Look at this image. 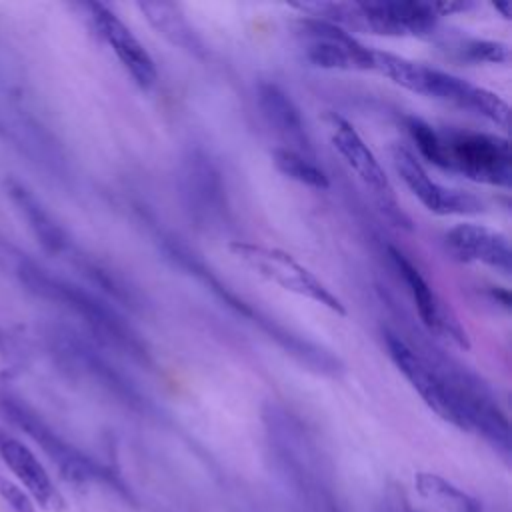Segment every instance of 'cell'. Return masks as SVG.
I'll use <instances>...</instances> for the list:
<instances>
[{
	"label": "cell",
	"mask_w": 512,
	"mask_h": 512,
	"mask_svg": "<svg viewBox=\"0 0 512 512\" xmlns=\"http://www.w3.org/2000/svg\"><path fill=\"white\" fill-rule=\"evenodd\" d=\"M458 52L462 58H468L472 62H502L508 60V48L500 42H488V40H466L458 44Z\"/></svg>",
	"instance_id": "20"
},
{
	"label": "cell",
	"mask_w": 512,
	"mask_h": 512,
	"mask_svg": "<svg viewBox=\"0 0 512 512\" xmlns=\"http://www.w3.org/2000/svg\"><path fill=\"white\" fill-rule=\"evenodd\" d=\"M372 72L382 74L396 86L414 94L456 104L498 126H506L508 104L498 94L474 86L454 74L376 48H372Z\"/></svg>",
	"instance_id": "3"
},
{
	"label": "cell",
	"mask_w": 512,
	"mask_h": 512,
	"mask_svg": "<svg viewBox=\"0 0 512 512\" xmlns=\"http://www.w3.org/2000/svg\"><path fill=\"white\" fill-rule=\"evenodd\" d=\"M394 168L406 188L416 196L422 206L440 216H472L484 212V202L464 190L448 188L430 178L418 156L406 146H396L392 152Z\"/></svg>",
	"instance_id": "7"
},
{
	"label": "cell",
	"mask_w": 512,
	"mask_h": 512,
	"mask_svg": "<svg viewBox=\"0 0 512 512\" xmlns=\"http://www.w3.org/2000/svg\"><path fill=\"white\" fill-rule=\"evenodd\" d=\"M272 162L280 174L302 186L314 190H326L330 186L326 172L310 156L302 152L278 146L272 150Z\"/></svg>",
	"instance_id": "18"
},
{
	"label": "cell",
	"mask_w": 512,
	"mask_h": 512,
	"mask_svg": "<svg viewBox=\"0 0 512 512\" xmlns=\"http://www.w3.org/2000/svg\"><path fill=\"white\" fill-rule=\"evenodd\" d=\"M172 254L190 270V272H194V274H198L202 280H206V284L212 288V290H218L220 294H222V298L230 304V302H238L232 294H228L226 290H222L220 286H218V280H214V278H210L208 276V272H206V268L204 266H200V264H194L192 262V256L190 254H186V252H180V250H176V248H172ZM236 308H238V312H242V314H246V316H252V318H256V322L260 324V326H264V328H268V332L278 340V342H282L284 344V348H288L292 354H298L306 364H310V366H314V368H318V370H330V372H334L336 370V366H338V362L330 356V354H326V352H322V350H318L316 346H312V344H308L306 340H300L298 336H292L290 332L286 334L280 326H276L274 322H268V320H262L258 314H254L244 302H240V304H236Z\"/></svg>",
	"instance_id": "16"
},
{
	"label": "cell",
	"mask_w": 512,
	"mask_h": 512,
	"mask_svg": "<svg viewBox=\"0 0 512 512\" xmlns=\"http://www.w3.org/2000/svg\"><path fill=\"white\" fill-rule=\"evenodd\" d=\"M18 272L22 282L32 292H36L46 300L62 304L70 312L80 316L102 342L118 348L120 352L130 354L134 360L148 362V350L144 342L112 306L104 304L100 298H96L88 290L76 284H70L62 278H56L30 262H22Z\"/></svg>",
	"instance_id": "4"
},
{
	"label": "cell",
	"mask_w": 512,
	"mask_h": 512,
	"mask_svg": "<svg viewBox=\"0 0 512 512\" xmlns=\"http://www.w3.org/2000/svg\"><path fill=\"white\" fill-rule=\"evenodd\" d=\"M0 458L12 474L24 484L28 496L50 512H66L68 504L60 490L54 486L36 454L18 438L0 428Z\"/></svg>",
	"instance_id": "13"
},
{
	"label": "cell",
	"mask_w": 512,
	"mask_h": 512,
	"mask_svg": "<svg viewBox=\"0 0 512 512\" xmlns=\"http://www.w3.org/2000/svg\"><path fill=\"white\" fill-rule=\"evenodd\" d=\"M296 36L304 58L318 68L372 72V48L334 22L304 18L298 22Z\"/></svg>",
	"instance_id": "6"
},
{
	"label": "cell",
	"mask_w": 512,
	"mask_h": 512,
	"mask_svg": "<svg viewBox=\"0 0 512 512\" xmlns=\"http://www.w3.org/2000/svg\"><path fill=\"white\" fill-rule=\"evenodd\" d=\"M0 496L12 508V512H36L32 498L4 476H0Z\"/></svg>",
	"instance_id": "21"
},
{
	"label": "cell",
	"mask_w": 512,
	"mask_h": 512,
	"mask_svg": "<svg viewBox=\"0 0 512 512\" xmlns=\"http://www.w3.org/2000/svg\"><path fill=\"white\" fill-rule=\"evenodd\" d=\"M388 258H390L394 270L398 272V276L402 278V282L406 284L422 324L430 332H436L438 336L448 338L456 346L468 348L466 330L460 326L458 318L450 312V308H446V304L436 294V290L428 284V280L422 276V272L410 262V258L394 246H388Z\"/></svg>",
	"instance_id": "10"
},
{
	"label": "cell",
	"mask_w": 512,
	"mask_h": 512,
	"mask_svg": "<svg viewBox=\"0 0 512 512\" xmlns=\"http://www.w3.org/2000/svg\"><path fill=\"white\" fill-rule=\"evenodd\" d=\"M324 122L330 134V142L340 158L346 162V166L354 170V174L372 190L376 200L390 212V216H402L384 168L380 166L378 158L368 148L364 138L358 134V130L336 112H326Z\"/></svg>",
	"instance_id": "8"
},
{
	"label": "cell",
	"mask_w": 512,
	"mask_h": 512,
	"mask_svg": "<svg viewBox=\"0 0 512 512\" xmlns=\"http://www.w3.org/2000/svg\"><path fill=\"white\" fill-rule=\"evenodd\" d=\"M230 252L252 272L278 284L280 288L308 298L338 316H346V306L342 300L306 266H302L294 256L280 248L254 244V242H230Z\"/></svg>",
	"instance_id": "5"
},
{
	"label": "cell",
	"mask_w": 512,
	"mask_h": 512,
	"mask_svg": "<svg viewBox=\"0 0 512 512\" xmlns=\"http://www.w3.org/2000/svg\"><path fill=\"white\" fill-rule=\"evenodd\" d=\"M354 10L374 32L388 36L430 34L440 18L434 4L418 0H368L354 4Z\"/></svg>",
	"instance_id": "12"
},
{
	"label": "cell",
	"mask_w": 512,
	"mask_h": 512,
	"mask_svg": "<svg viewBox=\"0 0 512 512\" xmlns=\"http://www.w3.org/2000/svg\"><path fill=\"white\" fill-rule=\"evenodd\" d=\"M88 8L98 34L116 54L122 68L130 74V78L136 82L138 88L150 90L158 80V72L152 56L142 46V42L108 6L90 4Z\"/></svg>",
	"instance_id": "11"
},
{
	"label": "cell",
	"mask_w": 512,
	"mask_h": 512,
	"mask_svg": "<svg viewBox=\"0 0 512 512\" xmlns=\"http://www.w3.org/2000/svg\"><path fill=\"white\" fill-rule=\"evenodd\" d=\"M448 250L464 262L484 264L504 274L512 270V250L504 234L480 226V224H458L444 236Z\"/></svg>",
	"instance_id": "14"
},
{
	"label": "cell",
	"mask_w": 512,
	"mask_h": 512,
	"mask_svg": "<svg viewBox=\"0 0 512 512\" xmlns=\"http://www.w3.org/2000/svg\"><path fill=\"white\" fill-rule=\"evenodd\" d=\"M414 482L420 496L440 502V506H444L450 512H484L478 500H474L464 490L456 488L454 484H450L438 474L420 472L416 474Z\"/></svg>",
	"instance_id": "19"
},
{
	"label": "cell",
	"mask_w": 512,
	"mask_h": 512,
	"mask_svg": "<svg viewBox=\"0 0 512 512\" xmlns=\"http://www.w3.org/2000/svg\"><path fill=\"white\" fill-rule=\"evenodd\" d=\"M408 134L422 158L474 182L508 188L512 156L506 138L470 130H436L420 118H406Z\"/></svg>",
	"instance_id": "2"
},
{
	"label": "cell",
	"mask_w": 512,
	"mask_h": 512,
	"mask_svg": "<svg viewBox=\"0 0 512 512\" xmlns=\"http://www.w3.org/2000/svg\"><path fill=\"white\" fill-rule=\"evenodd\" d=\"M404 512H412V510H410V508H408V506H406V508H404Z\"/></svg>",
	"instance_id": "22"
},
{
	"label": "cell",
	"mask_w": 512,
	"mask_h": 512,
	"mask_svg": "<svg viewBox=\"0 0 512 512\" xmlns=\"http://www.w3.org/2000/svg\"><path fill=\"white\" fill-rule=\"evenodd\" d=\"M182 198L200 224H216L226 216V186L218 166L202 150H192L180 170Z\"/></svg>",
	"instance_id": "9"
},
{
	"label": "cell",
	"mask_w": 512,
	"mask_h": 512,
	"mask_svg": "<svg viewBox=\"0 0 512 512\" xmlns=\"http://www.w3.org/2000/svg\"><path fill=\"white\" fill-rule=\"evenodd\" d=\"M6 414L10 416L12 422H16L22 430H26L62 468V472L68 478L80 480L92 474L90 464L86 458H82L80 454H76L70 446H66L58 436H54V432H50L46 428V424H42V420L38 416H34L30 410H26L22 404H14V402H6L4 404Z\"/></svg>",
	"instance_id": "17"
},
{
	"label": "cell",
	"mask_w": 512,
	"mask_h": 512,
	"mask_svg": "<svg viewBox=\"0 0 512 512\" xmlns=\"http://www.w3.org/2000/svg\"><path fill=\"white\" fill-rule=\"evenodd\" d=\"M384 344L396 368L430 410L456 428L478 434L504 452L510 450L508 418L478 376L422 356L390 330L384 332Z\"/></svg>",
	"instance_id": "1"
},
{
	"label": "cell",
	"mask_w": 512,
	"mask_h": 512,
	"mask_svg": "<svg viewBox=\"0 0 512 512\" xmlns=\"http://www.w3.org/2000/svg\"><path fill=\"white\" fill-rule=\"evenodd\" d=\"M258 106L268 126L284 140V148L310 154V138L302 120V114L290 94H286L274 82H262L258 86Z\"/></svg>",
	"instance_id": "15"
}]
</instances>
